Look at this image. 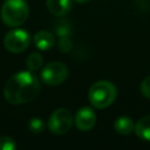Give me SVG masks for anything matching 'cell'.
Masks as SVG:
<instances>
[{"label":"cell","instance_id":"1","mask_svg":"<svg viewBox=\"0 0 150 150\" xmlns=\"http://www.w3.org/2000/svg\"><path fill=\"white\" fill-rule=\"evenodd\" d=\"M40 89V82L32 71H19L7 80L4 95L8 103L16 105L36 98Z\"/></svg>","mask_w":150,"mask_h":150},{"label":"cell","instance_id":"2","mask_svg":"<svg viewBox=\"0 0 150 150\" xmlns=\"http://www.w3.org/2000/svg\"><path fill=\"white\" fill-rule=\"evenodd\" d=\"M117 96V89L114 83L110 81H97L95 82L88 91V98L89 102L94 108L97 109H104L109 105H111Z\"/></svg>","mask_w":150,"mask_h":150},{"label":"cell","instance_id":"3","mask_svg":"<svg viewBox=\"0 0 150 150\" xmlns=\"http://www.w3.org/2000/svg\"><path fill=\"white\" fill-rule=\"evenodd\" d=\"M29 14V7L25 0H6L1 7V19L9 27L22 25Z\"/></svg>","mask_w":150,"mask_h":150},{"label":"cell","instance_id":"4","mask_svg":"<svg viewBox=\"0 0 150 150\" xmlns=\"http://www.w3.org/2000/svg\"><path fill=\"white\" fill-rule=\"evenodd\" d=\"M74 123V116L73 114L64 108L56 109L53 111V114L49 116L47 127L48 130L54 135H63L68 132Z\"/></svg>","mask_w":150,"mask_h":150},{"label":"cell","instance_id":"5","mask_svg":"<svg viewBox=\"0 0 150 150\" xmlns=\"http://www.w3.org/2000/svg\"><path fill=\"white\" fill-rule=\"evenodd\" d=\"M68 77V68L62 62H50L43 67L41 80L48 86H59Z\"/></svg>","mask_w":150,"mask_h":150},{"label":"cell","instance_id":"6","mask_svg":"<svg viewBox=\"0 0 150 150\" xmlns=\"http://www.w3.org/2000/svg\"><path fill=\"white\" fill-rule=\"evenodd\" d=\"M30 43V35L25 29H12L4 39V45L6 49L11 53H21L27 49Z\"/></svg>","mask_w":150,"mask_h":150},{"label":"cell","instance_id":"7","mask_svg":"<svg viewBox=\"0 0 150 150\" xmlns=\"http://www.w3.org/2000/svg\"><path fill=\"white\" fill-rule=\"evenodd\" d=\"M95 122H96L95 111L89 107H83V108L79 109L77 112L75 114L74 123H75L76 128L81 131L90 130L95 125Z\"/></svg>","mask_w":150,"mask_h":150},{"label":"cell","instance_id":"8","mask_svg":"<svg viewBox=\"0 0 150 150\" xmlns=\"http://www.w3.org/2000/svg\"><path fill=\"white\" fill-rule=\"evenodd\" d=\"M46 5L52 14L56 16H63L71 9L73 2L71 0H46Z\"/></svg>","mask_w":150,"mask_h":150},{"label":"cell","instance_id":"9","mask_svg":"<svg viewBox=\"0 0 150 150\" xmlns=\"http://www.w3.org/2000/svg\"><path fill=\"white\" fill-rule=\"evenodd\" d=\"M34 45L40 50H48L54 47L55 38L48 30H40L34 35Z\"/></svg>","mask_w":150,"mask_h":150},{"label":"cell","instance_id":"10","mask_svg":"<svg viewBox=\"0 0 150 150\" xmlns=\"http://www.w3.org/2000/svg\"><path fill=\"white\" fill-rule=\"evenodd\" d=\"M134 131L139 139L150 142V115L139 118L135 123Z\"/></svg>","mask_w":150,"mask_h":150},{"label":"cell","instance_id":"11","mask_svg":"<svg viewBox=\"0 0 150 150\" xmlns=\"http://www.w3.org/2000/svg\"><path fill=\"white\" fill-rule=\"evenodd\" d=\"M134 128H135V122L132 121V118L128 116H121L116 118L114 122V129L120 135H129L130 132L134 131Z\"/></svg>","mask_w":150,"mask_h":150},{"label":"cell","instance_id":"12","mask_svg":"<svg viewBox=\"0 0 150 150\" xmlns=\"http://www.w3.org/2000/svg\"><path fill=\"white\" fill-rule=\"evenodd\" d=\"M43 63V57L40 53H30L26 60V64H27V68L30 70V71H35L38 70Z\"/></svg>","mask_w":150,"mask_h":150},{"label":"cell","instance_id":"13","mask_svg":"<svg viewBox=\"0 0 150 150\" xmlns=\"http://www.w3.org/2000/svg\"><path fill=\"white\" fill-rule=\"evenodd\" d=\"M28 129L33 134H40L45 129V122L39 117H34L28 122Z\"/></svg>","mask_w":150,"mask_h":150},{"label":"cell","instance_id":"14","mask_svg":"<svg viewBox=\"0 0 150 150\" xmlns=\"http://www.w3.org/2000/svg\"><path fill=\"white\" fill-rule=\"evenodd\" d=\"M16 143L13 138L7 136H0V150H14Z\"/></svg>","mask_w":150,"mask_h":150},{"label":"cell","instance_id":"15","mask_svg":"<svg viewBox=\"0 0 150 150\" xmlns=\"http://www.w3.org/2000/svg\"><path fill=\"white\" fill-rule=\"evenodd\" d=\"M57 48L61 50V52H69L71 49V41L68 36H61L59 39V42H57Z\"/></svg>","mask_w":150,"mask_h":150},{"label":"cell","instance_id":"16","mask_svg":"<svg viewBox=\"0 0 150 150\" xmlns=\"http://www.w3.org/2000/svg\"><path fill=\"white\" fill-rule=\"evenodd\" d=\"M141 93L144 97L150 98V75H148L146 77L143 79V81L141 82Z\"/></svg>","mask_w":150,"mask_h":150},{"label":"cell","instance_id":"17","mask_svg":"<svg viewBox=\"0 0 150 150\" xmlns=\"http://www.w3.org/2000/svg\"><path fill=\"white\" fill-rule=\"evenodd\" d=\"M76 2H79V4H86V2H88V1H90V0H75Z\"/></svg>","mask_w":150,"mask_h":150}]
</instances>
